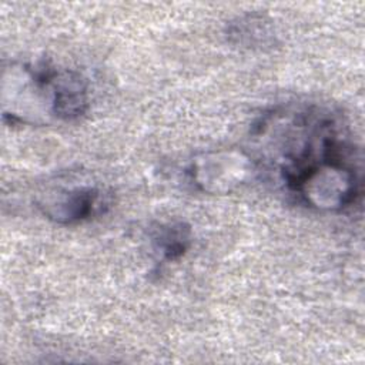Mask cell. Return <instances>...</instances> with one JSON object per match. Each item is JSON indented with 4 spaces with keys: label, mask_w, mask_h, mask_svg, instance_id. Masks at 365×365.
I'll list each match as a JSON object with an SVG mask.
<instances>
[{
    "label": "cell",
    "mask_w": 365,
    "mask_h": 365,
    "mask_svg": "<svg viewBox=\"0 0 365 365\" xmlns=\"http://www.w3.org/2000/svg\"><path fill=\"white\" fill-rule=\"evenodd\" d=\"M37 204L43 215L54 222L77 224L104 212L108 207V197L103 188L83 184L53 190Z\"/></svg>",
    "instance_id": "4"
},
{
    "label": "cell",
    "mask_w": 365,
    "mask_h": 365,
    "mask_svg": "<svg viewBox=\"0 0 365 365\" xmlns=\"http://www.w3.org/2000/svg\"><path fill=\"white\" fill-rule=\"evenodd\" d=\"M3 118L10 124L73 121L90 106L88 83L48 61H14L3 70Z\"/></svg>",
    "instance_id": "2"
},
{
    "label": "cell",
    "mask_w": 365,
    "mask_h": 365,
    "mask_svg": "<svg viewBox=\"0 0 365 365\" xmlns=\"http://www.w3.org/2000/svg\"><path fill=\"white\" fill-rule=\"evenodd\" d=\"M228 34L242 46L255 47L268 43L272 37V29L264 16L248 14L232 21L230 24Z\"/></svg>",
    "instance_id": "6"
},
{
    "label": "cell",
    "mask_w": 365,
    "mask_h": 365,
    "mask_svg": "<svg viewBox=\"0 0 365 365\" xmlns=\"http://www.w3.org/2000/svg\"><path fill=\"white\" fill-rule=\"evenodd\" d=\"M254 170V161L248 154L237 150H218L192 160L187 175L200 191L222 194L244 182Z\"/></svg>",
    "instance_id": "3"
},
{
    "label": "cell",
    "mask_w": 365,
    "mask_h": 365,
    "mask_svg": "<svg viewBox=\"0 0 365 365\" xmlns=\"http://www.w3.org/2000/svg\"><path fill=\"white\" fill-rule=\"evenodd\" d=\"M255 168H261L318 211L352 205L362 188V155L346 121L317 104L277 107L251 130Z\"/></svg>",
    "instance_id": "1"
},
{
    "label": "cell",
    "mask_w": 365,
    "mask_h": 365,
    "mask_svg": "<svg viewBox=\"0 0 365 365\" xmlns=\"http://www.w3.org/2000/svg\"><path fill=\"white\" fill-rule=\"evenodd\" d=\"M191 244V228L185 222L161 224L154 235V251L160 254L163 261H175L181 258Z\"/></svg>",
    "instance_id": "5"
}]
</instances>
